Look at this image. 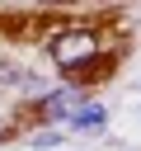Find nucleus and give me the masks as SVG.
Segmentation results:
<instances>
[{
	"instance_id": "obj_1",
	"label": "nucleus",
	"mask_w": 141,
	"mask_h": 151,
	"mask_svg": "<svg viewBox=\"0 0 141 151\" xmlns=\"http://www.w3.org/2000/svg\"><path fill=\"white\" fill-rule=\"evenodd\" d=\"M47 52H52V61L61 71H75V66H85V61L99 57V38L89 28H61V33L47 38Z\"/></svg>"
},
{
	"instance_id": "obj_2",
	"label": "nucleus",
	"mask_w": 141,
	"mask_h": 151,
	"mask_svg": "<svg viewBox=\"0 0 141 151\" xmlns=\"http://www.w3.org/2000/svg\"><path fill=\"white\" fill-rule=\"evenodd\" d=\"M80 104H85V90H80V85H61V90L42 94V118H52V123H66V118H70Z\"/></svg>"
},
{
	"instance_id": "obj_3",
	"label": "nucleus",
	"mask_w": 141,
	"mask_h": 151,
	"mask_svg": "<svg viewBox=\"0 0 141 151\" xmlns=\"http://www.w3.org/2000/svg\"><path fill=\"white\" fill-rule=\"evenodd\" d=\"M103 123H108V109H103V104H89V99L66 118V127H70V132H99Z\"/></svg>"
},
{
	"instance_id": "obj_4",
	"label": "nucleus",
	"mask_w": 141,
	"mask_h": 151,
	"mask_svg": "<svg viewBox=\"0 0 141 151\" xmlns=\"http://www.w3.org/2000/svg\"><path fill=\"white\" fill-rule=\"evenodd\" d=\"M56 142H61V132H38L33 137V146H56Z\"/></svg>"
}]
</instances>
